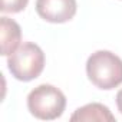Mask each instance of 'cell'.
<instances>
[{"label": "cell", "instance_id": "52a82bcc", "mask_svg": "<svg viewBox=\"0 0 122 122\" xmlns=\"http://www.w3.org/2000/svg\"><path fill=\"white\" fill-rule=\"evenodd\" d=\"M29 0H2V10L3 13H19L26 9Z\"/></svg>", "mask_w": 122, "mask_h": 122}, {"label": "cell", "instance_id": "6da1fadb", "mask_svg": "<svg viewBox=\"0 0 122 122\" xmlns=\"http://www.w3.org/2000/svg\"><path fill=\"white\" fill-rule=\"evenodd\" d=\"M89 81L102 91H111L122 83V59L111 50H96L86 60Z\"/></svg>", "mask_w": 122, "mask_h": 122}, {"label": "cell", "instance_id": "8992f818", "mask_svg": "<svg viewBox=\"0 0 122 122\" xmlns=\"http://www.w3.org/2000/svg\"><path fill=\"white\" fill-rule=\"evenodd\" d=\"M71 121L72 122H86V121H102V122H113L115 121V116L112 115V112L109 111L108 106L102 105V103H98V102H92V103H88L82 108H78L73 115L71 116Z\"/></svg>", "mask_w": 122, "mask_h": 122}, {"label": "cell", "instance_id": "5b68a950", "mask_svg": "<svg viewBox=\"0 0 122 122\" xmlns=\"http://www.w3.org/2000/svg\"><path fill=\"white\" fill-rule=\"evenodd\" d=\"M0 39H2V55L10 56L22 40V29L19 23L6 16L0 17Z\"/></svg>", "mask_w": 122, "mask_h": 122}, {"label": "cell", "instance_id": "7a4b0ae2", "mask_svg": "<svg viewBox=\"0 0 122 122\" xmlns=\"http://www.w3.org/2000/svg\"><path fill=\"white\" fill-rule=\"evenodd\" d=\"M66 108V98L59 88L43 83L36 86L27 95L29 112L42 121H53L62 116Z\"/></svg>", "mask_w": 122, "mask_h": 122}, {"label": "cell", "instance_id": "ba28073f", "mask_svg": "<svg viewBox=\"0 0 122 122\" xmlns=\"http://www.w3.org/2000/svg\"><path fill=\"white\" fill-rule=\"evenodd\" d=\"M116 106H118V111L122 113V89L116 93Z\"/></svg>", "mask_w": 122, "mask_h": 122}, {"label": "cell", "instance_id": "277c9868", "mask_svg": "<svg viewBox=\"0 0 122 122\" xmlns=\"http://www.w3.org/2000/svg\"><path fill=\"white\" fill-rule=\"evenodd\" d=\"M76 0H36L37 15L49 23H66L76 15Z\"/></svg>", "mask_w": 122, "mask_h": 122}, {"label": "cell", "instance_id": "3957f363", "mask_svg": "<svg viewBox=\"0 0 122 122\" xmlns=\"http://www.w3.org/2000/svg\"><path fill=\"white\" fill-rule=\"evenodd\" d=\"M7 68L17 81L30 82L43 72L45 53L36 43L23 42L10 56H7Z\"/></svg>", "mask_w": 122, "mask_h": 122}]
</instances>
